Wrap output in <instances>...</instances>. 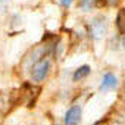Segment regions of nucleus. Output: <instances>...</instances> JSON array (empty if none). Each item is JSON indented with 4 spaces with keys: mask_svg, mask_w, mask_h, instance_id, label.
Here are the masks:
<instances>
[{
    "mask_svg": "<svg viewBox=\"0 0 125 125\" xmlns=\"http://www.w3.org/2000/svg\"><path fill=\"white\" fill-rule=\"evenodd\" d=\"M97 6V0H81L80 2V8L87 12V10H91V8Z\"/></svg>",
    "mask_w": 125,
    "mask_h": 125,
    "instance_id": "0eeeda50",
    "label": "nucleus"
},
{
    "mask_svg": "<svg viewBox=\"0 0 125 125\" xmlns=\"http://www.w3.org/2000/svg\"><path fill=\"white\" fill-rule=\"evenodd\" d=\"M122 47H124V49H125V35H124V37H122Z\"/></svg>",
    "mask_w": 125,
    "mask_h": 125,
    "instance_id": "9b49d317",
    "label": "nucleus"
},
{
    "mask_svg": "<svg viewBox=\"0 0 125 125\" xmlns=\"http://www.w3.org/2000/svg\"><path fill=\"white\" fill-rule=\"evenodd\" d=\"M121 2V0H97V6L99 5H106V6H115Z\"/></svg>",
    "mask_w": 125,
    "mask_h": 125,
    "instance_id": "6e6552de",
    "label": "nucleus"
},
{
    "mask_svg": "<svg viewBox=\"0 0 125 125\" xmlns=\"http://www.w3.org/2000/svg\"><path fill=\"white\" fill-rule=\"evenodd\" d=\"M118 85V78H116V75H113V74H110V72H107L104 77H103V80H102V84H100V91H107V90H112V88H115Z\"/></svg>",
    "mask_w": 125,
    "mask_h": 125,
    "instance_id": "20e7f679",
    "label": "nucleus"
},
{
    "mask_svg": "<svg viewBox=\"0 0 125 125\" xmlns=\"http://www.w3.org/2000/svg\"><path fill=\"white\" fill-rule=\"evenodd\" d=\"M9 2H10V0H0V13H3L6 10V6H8Z\"/></svg>",
    "mask_w": 125,
    "mask_h": 125,
    "instance_id": "1a4fd4ad",
    "label": "nucleus"
},
{
    "mask_svg": "<svg viewBox=\"0 0 125 125\" xmlns=\"http://www.w3.org/2000/svg\"><path fill=\"white\" fill-rule=\"evenodd\" d=\"M115 24H116V28H118V32L125 35V8H121L116 13V19H115Z\"/></svg>",
    "mask_w": 125,
    "mask_h": 125,
    "instance_id": "39448f33",
    "label": "nucleus"
},
{
    "mask_svg": "<svg viewBox=\"0 0 125 125\" xmlns=\"http://www.w3.org/2000/svg\"><path fill=\"white\" fill-rule=\"evenodd\" d=\"M90 72H91V68H90L88 65H83V66H80V68L74 72L72 80H74V81H80V80H83V78L88 77V74H90Z\"/></svg>",
    "mask_w": 125,
    "mask_h": 125,
    "instance_id": "423d86ee",
    "label": "nucleus"
},
{
    "mask_svg": "<svg viewBox=\"0 0 125 125\" xmlns=\"http://www.w3.org/2000/svg\"><path fill=\"white\" fill-rule=\"evenodd\" d=\"M81 107L80 106H72L71 109H68V112L65 113V125H78L81 121Z\"/></svg>",
    "mask_w": 125,
    "mask_h": 125,
    "instance_id": "7ed1b4c3",
    "label": "nucleus"
},
{
    "mask_svg": "<svg viewBox=\"0 0 125 125\" xmlns=\"http://www.w3.org/2000/svg\"><path fill=\"white\" fill-rule=\"evenodd\" d=\"M56 125H59V124H56Z\"/></svg>",
    "mask_w": 125,
    "mask_h": 125,
    "instance_id": "f8f14e48",
    "label": "nucleus"
},
{
    "mask_svg": "<svg viewBox=\"0 0 125 125\" xmlns=\"http://www.w3.org/2000/svg\"><path fill=\"white\" fill-rule=\"evenodd\" d=\"M107 30H109V22H107V18L103 15L94 16L88 24V34L93 40L103 38L107 34Z\"/></svg>",
    "mask_w": 125,
    "mask_h": 125,
    "instance_id": "f257e3e1",
    "label": "nucleus"
},
{
    "mask_svg": "<svg viewBox=\"0 0 125 125\" xmlns=\"http://www.w3.org/2000/svg\"><path fill=\"white\" fill-rule=\"evenodd\" d=\"M59 2H60V5L63 6V8H69V6L72 5L74 0H59Z\"/></svg>",
    "mask_w": 125,
    "mask_h": 125,
    "instance_id": "9d476101",
    "label": "nucleus"
},
{
    "mask_svg": "<svg viewBox=\"0 0 125 125\" xmlns=\"http://www.w3.org/2000/svg\"><path fill=\"white\" fill-rule=\"evenodd\" d=\"M49 69H50V62H49V59H46V57L38 59L35 63L32 65V68H31V77H32V80L35 83H41L47 77Z\"/></svg>",
    "mask_w": 125,
    "mask_h": 125,
    "instance_id": "f03ea898",
    "label": "nucleus"
}]
</instances>
